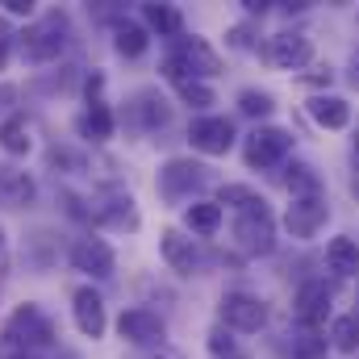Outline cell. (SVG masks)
I'll return each instance as SVG.
<instances>
[{"instance_id": "6da1fadb", "label": "cell", "mask_w": 359, "mask_h": 359, "mask_svg": "<svg viewBox=\"0 0 359 359\" xmlns=\"http://www.w3.org/2000/svg\"><path fill=\"white\" fill-rule=\"evenodd\" d=\"M67 42H72V17H67L63 8L42 13V17L29 21L25 34H21V50H25L29 63H55V59L67 50Z\"/></svg>"}, {"instance_id": "7a4b0ae2", "label": "cell", "mask_w": 359, "mask_h": 359, "mask_svg": "<svg viewBox=\"0 0 359 359\" xmlns=\"http://www.w3.org/2000/svg\"><path fill=\"white\" fill-rule=\"evenodd\" d=\"M222 72V55L205 42V38H176V50L163 59V76L172 84H188V80H201V76H217Z\"/></svg>"}, {"instance_id": "3957f363", "label": "cell", "mask_w": 359, "mask_h": 359, "mask_svg": "<svg viewBox=\"0 0 359 359\" xmlns=\"http://www.w3.org/2000/svg\"><path fill=\"white\" fill-rule=\"evenodd\" d=\"M4 339L17 343V347L29 351V355H34V351H55V343H59V339H55V322H50L38 305H29V301L13 309V318L4 322Z\"/></svg>"}, {"instance_id": "277c9868", "label": "cell", "mask_w": 359, "mask_h": 359, "mask_svg": "<svg viewBox=\"0 0 359 359\" xmlns=\"http://www.w3.org/2000/svg\"><path fill=\"white\" fill-rule=\"evenodd\" d=\"M234 238L247 255H268L276 247V217H271L268 201H259L255 209H243L234 217Z\"/></svg>"}, {"instance_id": "5b68a950", "label": "cell", "mask_w": 359, "mask_h": 359, "mask_svg": "<svg viewBox=\"0 0 359 359\" xmlns=\"http://www.w3.org/2000/svg\"><path fill=\"white\" fill-rule=\"evenodd\" d=\"M96 226H113V230H138V213H134V196L126 188H100L88 196V213Z\"/></svg>"}, {"instance_id": "8992f818", "label": "cell", "mask_w": 359, "mask_h": 359, "mask_svg": "<svg viewBox=\"0 0 359 359\" xmlns=\"http://www.w3.org/2000/svg\"><path fill=\"white\" fill-rule=\"evenodd\" d=\"M209 184V168L196 159H168L159 168V192L163 201H192Z\"/></svg>"}, {"instance_id": "52a82bcc", "label": "cell", "mask_w": 359, "mask_h": 359, "mask_svg": "<svg viewBox=\"0 0 359 359\" xmlns=\"http://www.w3.org/2000/svg\"><path fill=\"white\" fill-rule=\"evenodd\" d=\"M288 151H292V134L280 130V126H259V130H251V134H247V147H243L247 168H276V163H284Z\"/></svg>"}, {"instance_id": "ba28073f", "label": "cell", "mask_w": 359, "mask_h": 359, "mask_svg": "<svg viewBox=\"0 0 359 359\" xmlns=\"http://www.w3.org/2000/svg\"><path fill=\"white\" fill-rule=\"evenodd\" d=\"M217 313H222L226 330H243V334H255L268 322V305L255 292H226L222 305H217Z\"/></svg>"}, {"instance_id": "9c48e42d", "label": "cell", "mask_w": 359, "mask_h": 359, "mask_svg": "<svg viewBox=\"0 0 359 359\" xmlns=\"http://www.w3.org/2000/svg\"><path fill=\"white\" fill-rule=\"evenodd\" d=\"M126 121H130L134 130H142V134L163 130V126L172 121V104H168V96L159 88H138L126 100Z\"/></svg>"}, {"instance_id": "30bf717a", "label": "cell", "mask_w": 359, "mask_h": 359, "mask_svg": "<svg viewBox=\"0 0 359 359\" xmlns=\"http://www.w3.org/2000/svg\"><path fill=\"white\" fill-rule=\"evenodd\" d=\"M117 330H121V339L134 343V347H163V339H168L163 318H159L155 309H147V305L126 309V313L117 318Z\"/></svg>"}, {"instance_id": "8fae6325", "label": "cell", "mask_w": 359, "mask_h": 359, "mask_svg": "<svg viewBox=\"0 0 359 359\" xmlns=\"http://www.w3.org/2000/svg\"><path fill=\"white\" fill-rule=\"evenodd\" d=\"M330 209H326V196H297L284 213V226L292 238H313L322 226H326Z\"/></svg>"}, {"instance_id": "7c38bea8", "label": "cell", "mask_w": 359, "mask_h": 359, "mask_svg": "<svg viewBox=\"0 0 359 359\" xmlns=\"http://www.w3.org/2000/svg\"><path fill=\"white\" fill-rule=\"evenodd\" d=\"M188 142L201 151V155H226L234 147V126L226 117H196L188 126Z\"/></svg>"}, {"instance_id": "4fadbf2b", "label": "cell", "mask_w": 359, "mask_h": 359, "mask_svg": "<svg viewBox=\"0 0 359 359\" xmlns=\"http://www.w3.org/2000/svg\"><path fill=\"white\" fill-rule=\"evenodd\" d=\"M309 55H313V42H309L305 34H297V29H284V34H276V38L268 42V63L271 67H280V72H297V67H305Z\"/></svg>"}, {"instance_id": "5bb4252c", "label": "cell", "mask_w": 359, "mask_h": 359, "mask_svg": "<svg viewBox=\"0 0 359 359\" xmlns=\"http://www.w3.org/2000/svg\"><path fill=\"white\" fill-rule=\"evenodd\" d=\"M326 313H330V288L318 284V280L301 284L297 297H292V318H297L305 330H318V326L326 322Z\"/></svg>"}, {"instance_id": "9a60e30c", "label": "cell", "mask_w": 359, "mask_h": 359, "mask_svg": "<svg viewBox=\"0 0 359 359\" xmlns=\"http://www.w3.org/2000/svg\"><path fill=\"white\" fill-rule=\"evenodd\" d=\"M72 268L104 280V276H113V268H117V255H113V247L104 238H80L72 247Z\"/></svg>"}, {"instance_id": "2e32d148", "label": "cell", "mask_w": 359, "mask_h": 359, "mask_svg": "<svg viewBox=\"0 0 359 359\" xmlns=\"http://www.w3.org/2000/svg\"><path fill=\"white\" fill-rule=\"evenodd\" d=\"M72 313H76V326H80L84 339H100L104 326H109V318H104V301H100L96 288H76V297H72Z\"/></svg>"}, {"instance_id": "e0dca14e", "label": "cell", "mask_w": 359, "mask_h": 359, "mask_svg": "<svg viewBox=\"0 0 359 359\" xmlns=\"http://www.w3.org/2000/svg\"><path fill=\"white\" fill-rule=\"evenodd\" d=\"M34 196H38V184H34V176H29L25 168L0 163V205L25 209V205H34Z\"/></svg>"}, {"instance_id": "ac0fdd59", "label": "cell", "mask_w": 359, "mask_h": 359, "mask_svg": "<svg viewBox=\"0 0 359 359\" xmlns=\"http://www.w3.org/2000/svg\"><path fill=\"white\" fill-rule=\"evenodd\" d=\"M159 247H163V259H168V268L180 271V276H192V271L201 268V247H196L188 234H180V230H163Z\"/></svg>"}, {"instance_id": "d6986e66", "label": "cell", "mask_w": 359, "mask_h": 359, "mask_svg": "<svg viewBox=\"0 0 359 359\" xmlns=\"http://www.w3.org/2000/svg\"><path fill=\"white\" fill-rule=\"evenodd\" d=\"M76 130H80V138H88V142L113 138V113H109V104H104V100H88V109L80 113Z\"/></svg>"}, {"instance_id": "ffe728a7", "label": "cell", "mask_w": 359, "mask_h": 359, "mask_svg": "<svg viewBox=\"0 0 359 359\" xmlns=\"http://www.w3.org/2000/svg\"><path fill=\"white\" fill-rule=\"evenodd\" d=\"M309 117H313L318 126H326V130H343V126L351 121V109H347L343 96H313V100H309Z\"/></svg>"}, {"instance_id": "44dd1931", "label": "cell", "mask_w": 359, "mask_h": 359, "mask_svg": "<svg viewBox=\"0 0 359 359\" xmlns=\"http://www.w3.org/2000/svg\"><path fill=\"white\" fill-rule=\"evenodd\" d=\"M0 147H4L8 155H29L34 138H29V121H25V113H8V117L0 121Z\"/></svg>"}, {"instance_id": "7402d4cb", "label": "cell", "mask_w": 359, "mask_h": 359, "mask_svg": "<svg viewBox=\"0 0 359 359\" xmlns=\"http://www.w3.org/2000/svg\"><path fill=\"white\" fill-rule=\"evenodd\" d=\"M142 21L159 34V38H180L184 34V17L176 4H142Z\"/></svg>"}, {"instance_id": "603a6c76", "label": "cell", "mask_w": 359, "mask_h": 359, "mask_svg": "<svg viewBox=\"0 0 359 359\" xmlns=\"http://www.w3.org/2000/svg\"><path fill=\"white\" fill-rule=\"evenodd\" d=\"M326 264H330V271H339V276H355L359 271V243L355 238H347V234L330 238V247H326Z\"/></svg>"}, {"instance_id": "cb8c5ba5", "label": "cell", "mask_w": 359, "mask_h": 359, "mask_svg": "<svg viewBox=\"0 0 359 359\" xmlns=\"http://www.w3.org/2000/svg\"><path fill=\"white\" fill-rule=\"evenodd\" d=\"M184 222H188L192 234H217V226H222V205H217V201H192V205L184 209Z\"/></svg>"}, {"instance_id": "d4e9b609", "label": "cell", "mask_w": 359, "mask_h": 359, "mask_svg": "<svg viewBox=\"0 0 359 359\" xmlns=\"http://www.w3.org/2000/svg\"><path fill=\"white\" fill-rule=\"evenodd\" d=\"M147 29L142 25H134V21H117L113 25V46H117V55H126V59H138V55H147Z\"/></svg>"}, {"instance_id": "484cf974", "label": "cell", "mask_w": 359, "mask_h": 359, "mask_svg": "<svg viewBox=\"0 0 359 359\" xmlns=\"http://www.w3.org/2000/svg\"><path fill=\"white\" fill-rule=\"evenodd\" d=\"M284 184H288L292 201H297V196H322V176H318L309 163H292L288 176H284Z\"/></svg>"}, {"instance_id": "4316f807", "label": "cell", "mask_w": 359, "mask_h": 359, "mask_svg": "<svg viewBox=\"0 0 359 359\" xmlns=\"http://www.w3.org/2000/svg\"><path fill=\"white\" fill-rule=\"evenodd\" d=\"M330 343H334V351H359V313H347V318H334V326H330Z\"/></svg>"}, {"instance_id": "83f0119b", "label": "cell", "mask_w": 359, "mask_h": 359, "mask_svg": "<svg viewBox=\"0 0 359 359\" xmlns=\"http://www.w3.org/2000/svg\"><path fill=\"white\" fill-rule=\"evenodd\" d=\"M264 196L259 192H251V188H243V184H226L222 192H217V205H230L234 213H243V209H255Z\"/></svg>"}, {"instance_id": "f1b7e54d", "label": "cell", "mask_w": 359, "mask_h": 359, "mask_svg": "<svg viewBox=\"0 0 359 359\" xmlns=\"http://www.w3.org/2000/svg\"><path fill=\"white\" fill-rule=\"evenodd\" d=\"M180 96H184V104H192V109H209V104H217V96L213 88L205 84V80H188V84H176Z\"/></svg>"}, {"instance_id": "f546056e", "label": "cell", "mask_w": 359, "mask_h": 359, "mask_svg": "<svg viewBox=\"0 0 359 359\" xmlns=\"http://www.w3.org/2000/svg\"><path fill=\"white\" fill-rule=\"evenodd\" d=\"M238 109H243L247 117H268L271 109H276V100H271L268 92L247 88V92H238Z\"/></svg>"}, {"instance_id": "4dcf8cb0", "label": "cell", "mask_w": 359, "mask_h": 359, "mask_svg": "<svg viewBox=\"0 0 359 359\" xmlns=\"http://www.w3.org/2000/svg\"><path fill=\"white\" fill-rule=\"evenodd\" d=\"M209 351H213V359H238V343L230 339L226 326H213L209 330Z\"/></svg>"}, {"instance_id": "1f68e13d", "label": "cell", "mask_w": 359, "mask_h": 359, "mask_svg": "<svg viewBox=\"0 0 359 359\" xmlns=\"http://www.w3.org/2000/svg\"><path fill=\"white\" fill-rule=\"evenodd\" d=\"M13 38H17V34H13V25H8V21L0 17V72H4V63H8V50H13Z\"/></svg>"}, {"instance_id": "d6a6232c", "label": "cell", "mask_w": 359, "mask_h": 359, "mask_svg": "<svg viewBox=\"0 0 359 359\" xmlns=\"http://www.w3.org/2000/svg\"><path fill=\"white\" fill-rule=\"evenodd\" d=\"M230 42H234L238 50H251V34H247V25H238V29H230Z\"/></svg>"}, {"instance_id": "836d02e7", "label": "cell", "mask_w": 359, "mask_h": 359, "mask_svg": "<svg viewBox=\"0 0 359 359\" xmlns=\"http://www.w3.org/2000/svg\"><path fill=\"white\" fill-rule=\"evenodd\" d=\"M4 8H8V13H25V17H29V13H34V0H4Z\"/></svg>"}, {"instance_id": "e575fe53", "label": "cell", "mask_w": 359, "mask_h": 359, "mask_svg": "<svg viewBox=\"0 0 359 359\" xmlns=\"http://www.w3.org/2000/svg\"><path fill=\"white\" fill-rule=\"evenodd\" d=\"M13 100H17V92L8 88V84H0V113H4V109H8Z\"/></svg>"}, {"instance_id": "d590c367", "label": "cell", "mask_w": 359, "mask_h": 359, "mask_svg": "<svg viewBox=\"0 0 359 359\" xmlns=\"http://www.w3.org/2000/svg\"><path fill=\"white\" fill-rule=\"evenodd\" d=\"M247 13H268V0H247Z\"/></svg>"}, {"instance_id": "8d00e7d4", "label": "cell", "mask_w": 359, "mask_h": 359, "mask_svg": "<svg viewBox=\"0 0 359 359\" xmlns=\"http://www.w3.org/2000/svg\"><path fill=\"white\" fill-rule=\"evenodd\" d=\"M147 359H180L176 351H168V347H159V355H147Z\"/></svg>"}, {"instance_id": "74e56055", "label": "cell", "mask_w": 359, "mask_h": 359, "mask_svg": "<svg viewBox=\"0 0 359 359\" xmlns=\"http://www.w3.org/2000/svg\"><path fill=\"white\" fill-rule=\"evenodd\" d=\"M351 80H355V88H359V55H355V63H351Z\"/></svg>"}, {"instance_id": "f35d334b", "label": "cell", "mask_w": 359, "mask_h": 359, "mask_svg": "<svg viewBox=\"0 0 359 359\" xmlns=\"http://www.w3.org/2000/svg\"><path fill=\"white\" fill-rule=\"evenodd\" d=\"M292 359H326V355H292Z\"/></svg>"}, {"instance_id": "ab89813d", "label": "cell", "mask_w": 359, "mask_h": 359, "mask_svg": "<svg viewBox=\"0 0 359 359\" xmlns=\"http://www.w3.org/2000/svg\"><path fill=\"white\" fill-rule=\"evenodd\" d=\"M0 251H4V226H0Z\"/></svg>"}, {"instance_id": "60d3db41", "label": "cell", "mask_w": 359, "mask_h": 359, "mask_svg": "<svg viewBox=\"0 0 359 359\" xmlns=\"http://www.w3.org/2000/svg\"><path fill=\"white\" fill-rule=\"evenodd\" d=\"M355 147H359V138H355Z\"/></svg>"}]
</instances>
